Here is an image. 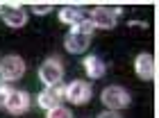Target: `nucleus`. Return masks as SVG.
<instances>
[{
  "label": "nucleus",
  "instance_id": "39448f33",
  "mask_svg": "<svg viewBox=\"0 0 159 118\" xmlns=\"http://www.w3.org/2000/svg\"><path fill=\"white\" fill-rule=\"evenodd\" d=\"M118 14H123L120 7H96L91 11V20H93V27H102V30H111L116 25V18Z\"/></svg>",
  "mask_w": 159,
  "mask_h": 118
},
{
  "label": "nucleus",
  "instance_id": "6e6552de",
  "mask_svg": "<svg viewBox=\"0 0 159 118\" xmlns=\"http://www.w3.org/2000/svg\"><path fill=\"white\" fill-rule=\"evenodd\" d=\"M27 107H30V95L25 91H18V88H9L5 100V109L9 114H25Z\"/></svg>",
  "mask_w": 159,
  "mask_h": 118
},
{
  "label": "nucleus",
  "instance_id": "f3484780",
  "mask_svg": "<svg viewBox=\"0 0 159 118\" xmlns=\"http://www.w3.org/2000/svg\"><path fill=\"white\" fill-rule=\"evenodd\" d=\"M0 9H2V5H0Z\"/></svg>",
  "mask_w": 159,
  "mask_h": 118
},
{
  "label": "nucleus",
  "instance_id": "f257e3e1",
  "mask_svg": "<svg viewBox=\"0 0 159 118\" xmlns=\"http://www.w3.org/2000/svg\"><path fill=\"white\" fill-rule=\"evenodd\" d=\"M39 77H41V82L46 84V86L59 84L61 77H64V66H61V61H59L57 57L46 59V61L39 66Z\"/></svg>",
  "mask_w": 159,
  "mask_h": 118
},
{
  "label": "nucleus",
  "instance_id": "f03ea898",
  "mask_svg": "<svg viewBox=\"0 0 159 118\" xmlns=\"http://www.w3.org/2000/svg\"><path fill=\"white\" fill-rule=\"evenodd\" d=\"M25 73V61L18 55H7L0 59V77L7 79V82H14V79H20Z\"/></svg>",
  "mask_w": 159,
  "mask_h": 118
},
{
  "label": "nucleus",
  "instance_id": "9d476101",
  "mask_svg": "<svg viewBox=\"0 0 159 118\" xmlns=\"http://www.w3.org/2000/svg\"><path fill=\"white\" fill-rule=\"evenodd\" d=\"M134 70L143 82H150L157 73V64H155V57L148 55V52H141L139 57L134 59Z\"/></svg>",
  "mask_w": 159,
  "mask_h": 118
},
{
  "label": "nucleus",
  "instance_id": "f8f14e48",
  "mask_svg": "<svg viewBox=\"0 0 159 118\" xmlns=\"http://www.w3.org/2000/svg\"><path fill=\"white\" fill-rule=\"evenodd\" d=\"M77 14H80V7H61V9H59V20L75 27V23H77Z\"/></svg>",
  "mask_w": 159,
  "mask_h": 118
},
{
  "label": "nucleus",
  "instance_id": "4468645a",
  "mask_svg": "<svg viewBox=\"0 0 159 118\" xmlns=\"http://www.w3.org/2000/svg\"><path fill=\"white\" fill-rule=\"evenodd\" d=\"M32 9L37 14H48V11H52V2H34Z\"/></svg>",
  "mask_w": 159,
  "mask_h": 118
},
{
  "label": "nucleus",
  "instance_id": "ddd939ff",
  "mask_svg": "<svg viewBox=\"0 0 159 118\" xmlns=\"http://www.w3.org/2000/svg\"><path fill=\"white\" fill-rule=\"evenodd\" d=\"M48 118H73V114H70V109L59 105V107H55V109L48 111Z\"/></svg>",
  "mask_w": 159,
  "mask_h": 118
},
{
  "label": "nucleus",
  "instance_id": "9b49d317",
  "mask_svg": "<svg viewBox=\"0 0 159 118\" xmlns=\"http://www.w3.org/2000/svg\"><path fill=\"white\" fill-rule=\"evenodd\" d=\"M84 70H86V75H89L91 79H98V77H102L107 73V66H105V61L100 57L91 55V57L84 59Z\"/></svg>",
  "mask_w": 159,
  "mask_h": 118
},
{
  "label": "nucleus",
  "instance_id": "423d86ee",
  "mask_svg": "<svg viewBox=\"0 0 159 118\" xmlns=\"http://www.w3.org/2000/svg\"><path fill=\"white\" fill-rule=\"evenodd\" d=\"M0 14H2V20L9 27H20L27 23V11L23 9V5H16V2H5L2 9H0Z\"/></svg>",
  "mask_w": 159,
  "mask_h": 118
},
{
  "label": "nucleus",
  "instance_id": "7ed1b4c3",
  "mask_svg": "<svg viewBox=\"0 0 159 118\" xmlns=\"http://www.w3.org/2000/svg\"><path fill=\"white\" fill-rule=\"evenodd\" d=\"M61 98H66V86L59 82L55 86H46V88H43V91L39 93V98H37V105L41 109H46V111H50V109L59 107Z\"/></svg>",
  "mask_w": 159,
  "mask_h": 118
},
{
  "label": "nucleus",
  "instance_id": "dca6fc26",
  "mask_svg": "<svg viewBox=\"0 0 159 118\" xmlns=\"http://www.w3.org/2000/svg\"><path fill=\"white\" fill-rule=\"evenodd\" d=\"M98 118H120V114H118V111H114V109H107V111H102Z\"/></svg>",
  "mask_w": 159,
  "mask_h": 118
},
{
  "label": "nucleus",
  "instance_id": "20e7f679",
  "mask_svg": "<svg viewBox=\"0 0 159 118\" xmlns=\"http://www.w3.org/2000/svg\"><path fill=\"white\" fill-rule=\"evenodd\" d=\"M100 100H102V105H107V109L118 111V109L129 105V93L123 86H107L100 95Z\"/></svg>",
  "mask_w": 159,
  "mask_h": 118
},
{
  "label": "nucleus",
  "instance_id": "2eb2a0df",
  "mask_svg": "<svg viewBox=\"0 0 159 118\" xmlns=\"http://www.w3.org/2000/svg\"><path fill=\"white\" fill-rule=\"evenodd\" d=\"M7 93H9V86H7L5 82H0V105H5V100H7Z\"/></svg>",
  "mask_w": 159,
  "mask_h": 118
},
{
  "label": "nucleus",
  "instance_id": "0eeeda50",
  "mask_svg": "<svg viewBox=\"0 0 159 118\" xmlns=\"http://www.w3.org/2000/svg\"><path fill=\"white\" fill-rule=\"evenodd\" d=\"M91 84H86L84 79H75V82H70L66 86V98L68 102H73V105H84V102L91 100Z\"/></svg>",
  "mask_w": 159,
  "mask_h": 118
},
{
  "label": "nucleus",
  "instance_id": "1a4fd4ad",
  "mask_svg": "<svg viewBox=\"0 0 159 118\" xmlns=\"http://www.w3.org/2000/svg\"><path fill=\"white\" fill-rule=\"evenodd\" d=\"M89 43H91V36H89V34L77 32V30H70V32L64 36V48H66L70 55H80V52H84V50L89 48Z\"/></svg>",
  "mask_w": 159,
  "mask_h": 118
}]
</instances>
